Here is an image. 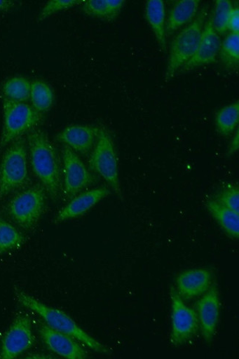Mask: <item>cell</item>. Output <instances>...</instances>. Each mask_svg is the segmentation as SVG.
Segmentation results:
<instances>
[{
	"label": "cell",
	"mask_w": 239,
	"mask_h": 359,
	"mask_svg": "<svg viewBox=\"0 0 239 359\" xmlns=\"http://www.w3.org/2000/svg\"><path fill=\"white\" fill-rule=\"evenodd\" d=\"M27 142L35 175L50 196L57 198L61 187L62 170L55 147L48 135L41 130L29 131Z\"/></svg>",
	"instance_id": "6da1fadb"
},
{
	"label": "cell",
	"mask_w": 239,
	"mask_h": 359,
	"mask_svg": "<svg viewBox=\"0 0 239 359\" xmlns=\"http://www.w3.org/2000/svg\"><path fill=\"white\" fill-rule=\"evenodd\" d=\"M16 297L22 306L36 313L54 330L76 339L94 351L109 353L106 346L83 330L65 312L43 304L34 297L19 290L16 291Z\"/></svg>",
	"instance_id": "7a4b0ae2"
},
{
	"label": "cell",
	"mask_w": 239,
	"mask_h": 359,
	"mask_svg": "<svg viewBox=\"0 0 239 359\" xmlns=\"http://www.w3.org/2000/svg\"><path fill=\"white\" fill-rule=\"evenodd\" d=\"M207 17V8L205 7L198 13L196 18L172 40L165 73L166 81L171 80L196 53Z\"/></svg>",
	"instance_id": "3957f363"
},
{
	"label": "cell",
	"mask_w": 239,
	"mask_h": 359,
	"mask_svg": "<svg viewBox=\"0 0 239 359\" xmlns=\"http://www.w3.org/2000/svg\"><path fill=\"white\" fill-rule=\"evenodd\" d=\"M25 140L12 142L0 164V199L23 186L27 181V157Z\"/></svg>",
	"instance_id": "277c9868"
},
{
	"label": "cell",
	"mask_w": 239,
	"mask_h": 359,
	"mask_svg": "<svg viewBox=\"0 0 239 359\" xmlns=\"http://www.w3.org/2000/svg\"><path fill=\"white\" fill-rule=\"evenodd\" d=\"M88 163L91 170L101 176L117 196L122 198L115 147L111 135L103 128L98 130L96 142Z\"/></svg>",
	"instance_id": "5b68a950"
},
{
	"label": "cell",
	"mask_w": 239,
	"mask_h": 359,
	"mask_svg": "<svg viewBox=\"0 0 239 359\" xmlns=\"http://www.w3.org/2000/svg\"><path fill=\"white\" fill-rule=\"evenodd\" d=\"M4 128L0 147H4L20 138L25 132L34 128L41 121V114L26 102L4 98Z\"/></svg>",
	"instance_id": "8992f818"
},
{
	"label": "cell",
	"mask_w": 239,
	"mask_h": 359,
	"mask_svg": "<svg viewBox=\"0 0 239 359\" xmlns=\"http://www.w3.org/2000/svg\"><path fill=\"white\" fill-rule=\"evenodd\" d=\"M46 203L43 189L40 187H34L15 196L8 204V212L20 227L29 230L39 220Z\"/></svg>",
	"instance_id": "52a82bcc"
},
{
	"label": "cell",
	"mask_w": 239,
	"mask_h": 359,
	"mask_svg": "<svg viewBox=\"0 0 239 359\" xmlns=\"http://www.w3.org/2000/svg\"><path fill=\"white\" fill-rule=\"evenodd\" d=\"M172 329L170 340L175 346L183 344L196 335L199 329V320L196 311L189 307L176 290L171 289Z\"/></svg>",
	"instance_id": "ba28073f"
},
{
	"label": "cell",
	"mask_w": 239,
	"mask_h": 359,
	"mask_svg": "<svg viewBox=\"0 0 239 359\" xmlns=\"http://www.w3.org/2000/svg\"><path fill=\"white\" fill-rule=\"evenodd\" d=\"M34 342L32 319L26 313H20L2 339L0 358H17L31 348Z\"/></svg>",
	"instance_id": "9c48e42d"
},
{
	"label": "cell",
	"mask_w": 239,
	"mask_h": 359,
	"mask_svg": "<svg viewBox=\"0 0 239 359\" xmlns=\"http://www.w3.org/2000/svg\"><path fill=\"white\" fill-rule=\"evenodd\" d=\"M62 161L64 194L67 200H71L92 184L94 177L77 154L66 145L62 148Z\"/></svg>",
	"instance_id": "30bf717a"
},
{
	"label": "cell",
	"mask_w": 239,
	"mask_h": 359,
	"mask_svg": "<svg viewBox=\"0 0 239 359\" xmlns=\"http://www.w3.org/2000/svg\"><path fill=\"white\" fill-rule=\"evenodd\" d=\"M221 39L212 22V15L206 20L198 49L182 67L190 71L198 67L215 63L221 47Z\"/></svg>",
	"instance_id": "8fae6325"
},
{
	"label": "cell",
	"mask_w": 239,
	"mask_h": 359,
	"mask_svg": "<svg viewBox=\"0 0 239 359\" xmlns=\"http://www.w3.org/2000/svg\"><path fill=\"white\" fill-rule=\"evenodd\" d=\"M220 302L216 283L204 294L197 304L199 327L207 342L213 340L219 318Z\"/></svg>",
	"instance_id": "7c38bea8"
},
{
	"label": "cell",
	"mask_w": 239,
	"mask_h": 359,
	"mask_svg": "<svg viewBox=\"0 0 239 359\" xmlns=\"http://www.w3.org/2000/svg\"><path fill=\"white\" fill-rule=\"evenodd\" d=\"M212 285V273L207 269H189L176 278V291L184 301L204 294Z\"/></svg>",
	"instance_id": "4fadbf2b"
},
{
	"label": "cell",
	"mask_w": 239,
	"mask_h": 359,
	"mask_svg": "<svg viewBox=\"0 0 239 359\" xmlns=\"http://www.w3.org/2000/svg\"><path fill=\"white\" fill-rule=\"evenodd\" d=\"M46 346L55 354L68 359H84L88 357L85 349L76 339L42 325L39 331Z\"/></svg>",
	"instance_id": "5bb4252c"
},
{
	"label": "cell",
	"mask_w": 239,
	"mask_h": 359,
	"mask_svg": "<svg viewBox=\"0 0 239 359\" xmlns=\"http://www.w3.org/2000/svg\"><path fill=\"white\" fill-rule=\"evenodd\" d=\"M99 128L93 126H70L60 132L56 140L73 151L87 154L96 142Z\"/></svg>",
	"instance_id": "9a60e30c"
},
{
	"label": "cell",
	"mask_w": 239,
	"mask_h": 359,
	"mask_svg": "<svg viewBox=\"0 0 239 359\" xmlns=\"http://www.w3.org/2000/svg\"><path fill=\"white\" fill-rule=\"evenodd\" d=\"M110 190L101 187L83 192L74 197L56 217L55 222L78 217L90 210L100 201L109 196Z\"/></svg>",
	"instance_id": "2e32d148"
},
{
	"label": "cell",
	"mask_w": 239,
	"mask_h": 359,
	"mask_svg": "<svg viewBox=\"0 0 239 359\" xmlns=\"http://www.w3.org/2000/svg\"><path fill=\"white\" fill-rule=\"evenodd\" d=\"M144 16L163 52L167 51L166 11L163 0H148L145 4Z\"/></svg>",
	"instance_id": "e0dca14e"
},
{
	"label": "cell",
	"mask_w": 239,
	"mask_h": 359,
	"mask_svg": "<svg viewBox=\"0 0 239 359\" xmlns=\"http://www.w3.org/2000/svg\"><path fill=\"white\" fill-rule=\"evenodd\" d=\"M200 0H181L172 8L166 24L167 36L191 23L198 13Z\"/></svg>",
	"instance_id": "ac0fdd59"
},
{
	"label": "cell",
	"mask_w": 239,
	"mask_h": 359,
	"mask_svg": "<svg viewBox=\"0 0 239 359\" xmlns=\"http://www.w3.org/2000/svg\"><path fill=\"white\" fill-rule=\"evenodd\" d=\"M206 207L224 232L233 241H238L239 238V214L215 200L207 201Z\"/></svg>",
	"instance_id": "d6986e66"
},
{
	"label": "cell",
	"mask_w": 239,
	"mask_h": 359,
	"mask_svg": "<svg viewBox=\"0 0 239 359\" xmlns=\"http://www.w3.org/2000/svg\"><path fill=\"white\" fill-rule=\"evenodd\" d=\"M125 4L124 0H85L82 9L88 16L113 21L121 13Z\"/></svg>",
	"instance_id": "ffe728a7"
},
{
	"label": "cell",
	"mask_w": 239,
	"mask_h": 359,
	"mask_svg": "<svg viewBox=\"0 0 239 359\" xmlns=\"http://www.w3.org/2000/svg\"><path fill=\"white\" fill-rule=\"evenodd\" d=\"M239 122V101L237 100L220 109L215 116L217 133L221 137H229L238 128Z\"/></svg>",
	"instance_id": "44dd1931"
},
{
	"label": "cell",
	"mask_w": 239,
	"mask_h": 359,
	"mask_svg": "<svg viewBox=\"0 0 239 359\" xmlns=\"http://www.w3.org/2000/svg\"><path fill=\"white\" fill-rule=\"evenodd\" d=\"M33 108L40 114L48 111L53 106L54 94L50 86L41 80L32 82L31 97Z\"/></svg>",
	"instance_id": "7402d4cb"
},
{
	"label": "cell",
	"mask_w": 239,
	"mask_h": 359,
	"mask_svg": "<svg viewBox=\"0 0 239 359\" xmlns=\"http://www.w3.org/2000/svg\"><path fill=\"white\" fill-rule=\"evenodd\" d=\"M221 62L228 70H235L239 65V34L231 33L221 43Z\"/></svg>",
	"instance_id": "603a6c76"
},
{
	"label": "cell",
	"mask_w": 239,
	"mask_h": 359,
	"mask_svg": "<svg viewBox=\"0 0 239 359\" xmlns=\"http://www.w3.org/2000/svg\"><path fill=\"white\" fill-rule=\"evenodd\" d=\"M32 82L23 77H13L6 81L3 86L4 98L26 102L31 97Z\"/></svg>",
	"instance_id": "cb8c5ba5"
},
{
	"label": "cell",
	"mask_w": 239,
	"mask_h": 359,
	"mask_svg": "<svg viewBox=\"0 0 239 359\" xmlns=\"http://www.w3.org/2000/svg\"><path fill=\"white\" fill-rule=\"evenodd\" d=\"M25 241V237L11 224L0 219V254L19 248Z\"/></svg>",
	"instance_id": "d4e9b609"
},
{
	"label": "cell",
	"mask_w": 239,
	"mask_h": 359,
	"mask_svg": "<svg viewBox=\"0 0 239 359\" xmlns=\"http://www.w3.org/2000/svg\"><path fill=\"white\" fill-rule=\"evenodd\" d=\"M233 8L229 0H217L214 10L212 13L213 26L218 34L228 32L229 15Z\"/></svg>",
	"instance_id": "484cf974"
},
{
	"label": "cell",
	"mask_w": 239,
	"mask_h": 359,
	"mask_svg": "<svg viewBox=\"0 0 239 359\" xmlns=\"http://www.w3.org/2000/svg\"><path fill=\"white\" fill-rule=\"evenodd\" d=\"M215 201L239 214V188L238 185L228 184L224 186L218 193Z\"/></svg>",
	"instance_id": "4316f807"
},
{
	"label": "cell",
	"mask_w": 239,
	"mask_h": 359,
	"mask_svg": "<svg viewBox=\"0 0 239 359\" xmlns=\"http://www.w3.org/2000/svg\"><path fill=\"white\" fill-rule=\"evenodd\" d=\"M84 1L85 0H50L41 10L39 16V21L46 20L57 12L83 4Z\"/></svg>",
	"instance_id": "83f0119b"
},
{
	"label": "cell",
	"mask_w": 239,
	"mask_h": 359,
	"mask_svg": "<svg viewBox=\"0 0 239 359\" xmlns=\"http://www.w3.org/2000/svg\"><path fill=\"white\" fill-rule=\"evenodd\" d=\"M228 31L233 34H239V8H232L228 19Z\"/></svg>",
	"instance_id": "f1b7e54d"
},
{
	"label": "cell",
	"mask_w": 239,
	"mask_h": 359,
	"mask_svg": "<svg viewBox=\"0 0 239 359\" xmlns=\"http://www.w3.org/2000/svg\"><path fill=\"white\" fill-rule=\"evenodd\" d=\"M238 130H237L236 133L235 134L234 137L230 142V145L228 149V156H231L235 154L238 151L239 147V137H238Z\"/></svg>",
	"instance_id": "f546056e"
},
{
	"label": "cell",
	"mask_w": 239,
	"mask_h": 359,
	"mask_svg": "<svg viewBox=\"0 0 239 359\" xmlns=\"http://www.w3.org/2000/svg\"><path fill=\"white\" fill-rule=\"evenodd\" d=\"M13 5L10 0H0V12L9 10Z\"/></svg>",
	"instance_id": "4dcf8cb0"
}]
</instances>
